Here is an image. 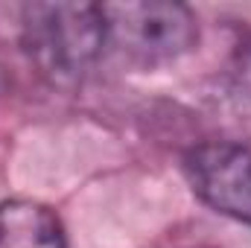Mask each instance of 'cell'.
<instances>
[{
	"mask_svg": "<svg viewBox=\"0 0 251 248\" xmlns=\"http://www.w3.org/2000/svg\"><path fill=\"white\" fill-rule=\"evenodd\" d=\"M24 47L32 64L56 85H76L105 50L102 6L32 3L21 18Z\"/></svg>",
	"mask_w": 251,
	"mask_h": 248,
	"instance_id": "obj_1",
	"label": "cell"
},
{
	"mask_svg": "<svg viewBox=\"0 0 251 248\" xmlns=\"http://www.w3.org/2000/svg\"><path fill=\"white\" fill-rule=\"evenodd\" d=\"M0 248H70L59 216L32 198L0 204Z\"/></svg>",
	"mask_w": 251,
	"mask_h": 248,
	"instance_id": "obj_4",
	"label": "cell"
},
{
	"mask_svg": "<svg viewBox=\"0 0 251 248\" xmlns=\"http://www.w3.org/2000/svg\"><path fill=\"white\" fill-rule=\"evenodd\" d=\"M193 193L213 210L251 225V146L204 143L184 158Z\"/></svg>",
	"mask_w": 251,
	"mask_h": 248,
	"instance_id": "obj_3",
	"label": "cell"
},
{
	"mask_svg": "<svg viewBox=\"0 0 251 248\" xmlns=\"http://www.w3.org/2000/svg\"><path fill=\"white\" fill-rule=\"evenodd\" d=\"M105 47L140 67L173 62L199 38L196 15L173 0H126L102 3Z\"/></svg>",
	"mask_w": 251,
	"mask_h": 248,
	"instance_id": "obj_2",
	"label": "cell"
}]
</instances>
